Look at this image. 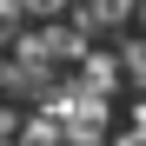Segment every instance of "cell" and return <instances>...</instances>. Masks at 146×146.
Instances as JSON below:
<instances>
[{
    "instance_id": "obj_1",
    "label": "cell",
    "mask_w": 146,
    "mask_h": 146,
    "mask_svg": "<svg viewBox=\"0 0 146 146\" xmlns=\"http://www.w3.org/2000/svg\"><path fill=\"white\" fill-rule=\"evenodd\" d=\"M20 7L40 13V20H53V13H66V7H73V0H20Z\"/></svg>"
},
{
    "instance_id": "obj_2",
    "label": "cell",
    "mask_w": 146,
    "mask_h": 146,
    "mask_svg": "<svg viewBox=\"0 0 146 146\" xmlns=\"http://www.w3.org/2000/svg\"><path fill=\"white\" fill-rule=\"evenodd\" d=\"M7 133H13V113H7V106H0V139H7Z\"/></svg>"
}]
</instances>
